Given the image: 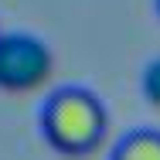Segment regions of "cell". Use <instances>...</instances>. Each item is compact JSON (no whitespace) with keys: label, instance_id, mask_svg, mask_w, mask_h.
Listing matches in <instances>:
<instances>
[{"label":"cell","instance_id":"cell-4","mask_svg":"<svg viewBox=\"0 0 160 160\" xmlns=\"http://www.w3.org/2000/svg\"><path fill=\"white\" fill-rule=\"evenodd\" d=\"M143 96L150 106H157L160 109V58L147 65V72H143Z\"/></svg>","mask_w":160,"mask_h":160},{"label":"cell","instance_id":"cell-3","mask_svg":"<svg viewBox=\"0 0 160 160\" xmlns=\"http://www.w3.org/2000/svg\"><path fill=\"white\" fill-rule=\"evenodd\" d=\"M112 160H160V133L157 129H136L119 140Z\"/></svg>","mask_w":160,"mask_h":160},{"label":"cell","instance_id":"cell-2","mask_svg":"<svg viewBox=\"0 0 160 160\" xmlns=\"http://www.w3.org/2000/svg\"><path fill=\"white\" fill-rule=\"evenodd\" d=\"M55 72L51 48L34 34H0V89L31 92L41 89Z\"/></svg>","mask_w":160,"mask_h":160},{"label":"cell","instance_id":"cell-1","mask_svg":"<svg viewBox=\"0 0 160 160\" xmlns=\"http://www.w3.org/2000/svg\"><path fill=\"white\" fill-rule=\"evenodd\" d=\"M109 129V112L102 99L89 89L65 85L41 109V133L65 157H89L96 153Z\"/></svg>","mask_w":160,"mask_h":160},{"label":"cell","instance_id":"cell-5","mask_svg":"<svg viewBox=\"0 0 160 160\" xmlns=\"http://www.w3.org/2000/svg\"><path fill=\"white\" fill-rule=\"evenodd\" d=\"M157 14H160V0H157Z\"/></svg>","mask_w":160,"mask_h":160}]
</instances>
